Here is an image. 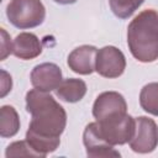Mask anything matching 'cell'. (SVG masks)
Listing matches in <instances>:
<instances>
[{
	"instance_id": "cell-13",
	"label": "cell",
	"mask_w": 158,
	"mask_h": 158,
	"mask_svg": "<svg viewBox=\"0 0 158 158\" xmlns=\"http://www.w3.org/2000/svg\"><path fill=\"white\" fill-rule=\"evenodd\" d=\"M20 130V117L11 105H2L0 109V136L2 138L14 137Z\"/></svg>"
},
{
	"instance_id": "cell-5",
	"label": "cell",
	"mask_w": 158,
	"mask_h": 158,
	"mask_svg": "<svg viewBox=\"0 0 158 158\" xmlns=\"http://www.w3.org/2000/svg\"><path fill=\"white\" fill-rule=\"evenodd\" d=\"M130 148L141 154L153 152L158 146V126L153 118L147 116L136 117V128L131 138Z\"/></svg>"
},
{
	"instance_id": "cell-10",
	"label": "cell",
	"mask_w": 158,
	"mask_h": 158,
	"mask_svg": "<svg viewBox=\"0 0 158 158\" xmlns=\"http://www.w3.org/2000/svg\"><path fill=\"white\" fill-rule=\"evenodd\" d=\"M98 48L91 44H83L74 48L67 59L68 67L77 74L89 75L95 72V59Z\"/></svg>"
},
{
	"instance_id": "cell-3",
	"label": "cell",
	"mask_w": 158,
	"mask_h": 158,
	"mask_svg": "<svg viewBox=\"0 0 158 158\" xmlns=\"http://www.w3.org/2000/svg\"><path fill=\"white\" fill-rule=\"evenodd\" d=\"M6 16L11 25L20 30L40 26L46 17V7L41 0H10Z\"/></svg>"
},
{
	"instance_id": "cell-14",
	"label": "cell",
	"mask_w": 158,
	"mask_h": 158,
	"mask_svg": "<svg viewBox=\"0 0 158 158\" xmlns=\"http://www.w3.org/2000/svg\"><path fill=\"white\" fill-rule=\"evenodd\" d=\"M139 105L146 112L158 116V83H148L141 89Z\"/></svg>"
},
{
	"instance_id": "cell-4",
	"label": "cell",
	"mask_w": 158,
	"mask_h": 158,
	"mask_svg": "<svg viewBox=\"0 0 158 158\" xmlns=\"http://www.w3.org/2000/svg\"><path fill=\"white\" fill-rule=\"evenodd\" d=\"M101 138L111 146H122L131 141L136 128V118L126 114L109 121H95Z\"/></svg>"
},
{
	"instance_id": "cell-15",
	"label": "cell",
	"mask_w": 158,
	"mask_h": 158,
	"mask_svg": "<svg viewBox=\"0 0 158 158\" xmlns=\"http://www.w3.org/2000/svg\"><path fill=\"white\" fill-rule=\"evenodd\" d=\"M144 2V0H109L112 14L118 19H128Z\"/></svg>"
},
{
	"instance_id": "cell-2",
	"label": "cell",
	"mask_w": 158,
	"mask_h": 158,
	"mask_svg": "<svg viewBox=\"0 0 158 158\" xmlns=\"http://www.w3.org/2000/svg\"><path fill=\"white\" fill-rule=\"evenodd\" d=\"M127 46L133 58L141 63L158 59V11L143 10L128 23Z\"/></svg>"
},
{
	"instance_id": "cell-11",
	"label": "cell",
	"mask_w": 158,
	"mask_h": 158,
	"mask_svg": "<svg viewBox=\"0 0 158 158\" xmlns=\"http://www.w3.org/2000/svg\"><path fill=\"white\" fill-rule=\"evenodd\" d=\"M42 53L40 38L32 32L19 33L12 42V54L20 59L30 60Z\"/></svg>"
},
{
	"instance_id": "cell-18",
	"label": "cell",
	"mask_w": 158,
	"mask_h": 158,
	"mask_svg": "<svg viewBox=\"0 0 158 158\" xmlns=\"http://www.w3.org/2000/svg\"><path fill=\"white\" fill-rule=\"evenodd\" d=\"M11 88H12V80H11V75L1 69V98L6 96L7 93L11 91Z\"/></svg>"
},
{
	"instance_id": "cell-17",
	"label": "cell",
	"mask_w": 158,
	"mask_h": 158,
	"mask_svg": "<svg viewBox=\"0 0 158 158\" xmlns=\"http://www.w3.org/2000/svg\"><path fill=\"white\" fill-rule=\"evenodd\" d=\"M1 32V54H0V60H4L10 53H12V42L10 41V36L5 31V28L0 30Z\"/></svg>"
},
{
	"instance_id": "cell-6",
	"label": "cell",
	"mask_w": 158,
	"mask_h": 158,
	"mask_svg": "<svg viewBox=\"0 0 158 158\" xmlns=\"http://www.w3.org/2000/svg\"><path fill=\"white\" fill-rule=\"evenodd\" d=\"M127 114V102L117 91H104L98 95L93 105V116L96 121H109Z\"/></svg>"
},
{
	"instance_id": "cell-1",
	"label": "cell",
	"mask_w": 158,
	"mask_h": 158,
	"mask_svg": "<svg viewBox=\"0 0 158 158\" xmlns=\"http://www.w3.org/2000/svg\"><path fill=\"white\" fill-rule=\"evenodd\" d=\"M25 100L26 111L31 115L26 139L43 158L59 147L60 135L67 125V112L48 91L31 89Z\"/></svg>"
},
{
	"instance_id": "cell-12",
	"label": "cell",
	"mask_w": 158,
	"mask_h": 158,
	"mask_svg": "<svg viewBox=\"0 0 158 158\" xmlns=\"http://www.w3.org/2000/svg\"><path fill=\"white\" fill-rule=\"evenodd\" d=\"M86 84L83 79L78 78H67L63 79L59 86L54 90L57 98L65 102H78L80 101L86 94Z\"/></svg>"
},
{
	"instance_id": "cell-8",
	"label": "cell",
	"mask_w": 158,
	"mask_h": 158,
	"mask_svg": "<svg viewBox=\"0 0 158 158\" xmlns=\"http://www.w3.org/2000/svg\"><path fill=\"white\" fill-rule=\"evenodd\" d=\"M62 70L56 63H41L37 64L31 72V84L35 89L48 91L56 90L62 83Z\"/></svg>"
},
{
	"instance_id": "cell-7",
	"label": "cell",
	"mask_w": 158,
	"mask_h": 158,
	"mask_svg": "<svg viewBox=\"0 0 158 158\" xmlns=\"http://www.w3.org/2000/svg\"><path fill=\"white\" fill-rule=\"evenodd\" d=\"M126 69L125 54L115 46H105L98 49L95 59V72L109 79L118 78Z\"/></svg>"
},
{
	"instance_id": "cell-16",
	"label": "cell",
	"mask_w": 158,
	"mask_h": 158,
	"mask_svg": "<svg viewBox=\"0 0 158 158\" xmlns=\"http://www.w3.org/2000/svg\"><path fill=\"white\" fill-rule=\"evenodd\" d=\"M5 157L10 158V157H36V158H42L40 153H37L31 144L27 142V139L23 141H16L12 142L7 146L6 151H5Z\"/></svg>"
},
{
	"instance_id": "cell-19",
	"label": "cell",
	"mask_w": 158,
	"mask_h": 158,
	"mask_svg": "<svg viewBox=\"0 0 158 158\" xmlns=\"http://www.w3.org/2000/svg\"><path fill=\"white\" fill-rule=\"evenodd\" d=\"M53 1H56L57 4H60V5H70V4L77 2L78 0H53Z\"/></svg>"
},
{
	"instance_id": "cell-9",
	"label": "cell",
	"mask_w": 158,
	"mask_h": 158,
	"mask_svg": "<svg viewBox=\"0 0 158 158\" xmlns=\"http://www.w3.org/2000/svg\"><path fill=\"white\" fill-rule=\"evenodd\" d=\"M83 143L86 151V156L90 158H107V157H120V152L114 148V146L106 143L98 132L96 122H90L86 125L83 132Z\"/></svg>"
}]
</instances>
